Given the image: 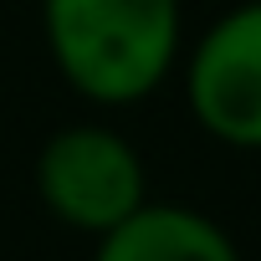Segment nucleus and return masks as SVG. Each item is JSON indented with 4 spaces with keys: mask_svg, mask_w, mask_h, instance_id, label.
Listing matches in <instances>:
<instances>
[{
    "mask_svg": "<svg viewBox=\"0 0 261 261\" xmlns=\"http://www.w3.org/2000/svg\"><path fill=\"white\" fill-rule=\"evenodd\" d=\"M92 261H241V251L210 215L144 200L128 220L97 236Z\"/></svg>",
    "mask_w": 261,
    "mask_h": 261,
    "instance_id": "4",
    "label": "nucleus"
},
{
    "mask_svg": "<svg viewBox=\"0 0 261 261\" xmlns=\"http://www.w3.org/2000/svg\"><path fill=\"white\" fill-rule=\"evenodd\" d=\"M190 113L210 139L261 149V0L225 11L190 51Z\"/></svg>",
    "mask_w": 261,
    "mask_h": 261,
    "instance_id": "3",
    "label": "nucleus"
},
{
    "mask_svg": "<svg viewBox=\"0 0 261 261\" xmlns=\"http://www.w3.org/2000/svg\"><path fill=\"white\" fill-rule=\"evenodd\" d=\"M36 190L57 220L92 230V236L113 230L149 200L144 195L149 179H144L134 144L97 123H77L46 139L36 159Z\"/></svg>",
    "mask_w": 261,
    "mask_h": 261,
    "instance_id": "2",
    "label": "nucleus"
},
{
    "mask_svg": "<svg viewBox=\"0 0 261 261\" xmlns=\"http://www.w3.org/2000/svg\"><path fill=\"white\" fill-rule=\"evenodd\" d=\"M57 72L92 102L149 97L179 57V0H41Z\"/></svg>",
    "mask_w": 261,
    "mask_h": 261,
    "instance_id": "1",
    "label": "nucleus"
}]
</instances>
